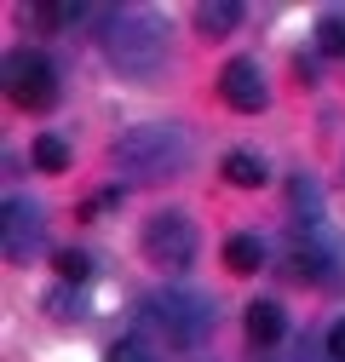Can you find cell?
<instances>
[{
    "instance_id": "17",
    "label": "cell",
    "mask_w": 345,
    "mask_h": 362,
    "mask_svg": "<svg viewBox=\"0 0 345 362\" xmlns=\"http://www.w3.org/2000/svg\"><path fill=\"white\" fill-rule=\"evenodd\" d=\"M328 356H334V362H345V322H334V328H328Z\"/></svg>"
},
{
    "instance_id": "14",
    "label": "cell",
    "mask_w": 345,
    "mask_h": 362,
    "mask_svg": "<svg viewBox=\"0 0 345 362\" xmlns=\"http://www.w3.org/2000/svg\"><path fill=\"white\" fill-rule=\"evenodd\" d=\"M52 264H58V276H64V282H86V270H93V264H86V253H75V247H64Z\"/></svg>"
},
{
    "instance_id": "1",
    "label": "cell",
    "mask_w": 345,
    "mask_h": 362,
    "mask_svg": "<svg viewBox=\"0 0 345 362\" xmlns=\"http://www.w3.org/2000/svg\"><path fill=\"white\" fill-rule=\"evenodd\" d=\"M161 47H167V35H161V23H156L150 12H121V18L110 23V35H104V52H110L127 75H150V69L161 64Z\"/></svg>"
},
{
    "instance_id": "9",
    "label": "cell",
    "mask_w": 345,
    "mask_h": 362,
    "mask_svg": "<svg viewBox=\"0 0 345 362\" xmlns=\"http://www.w3.org/2000/svg\"><path fill=\"white\" fill-rule=\"evenodd\" d=\"M242 23V6H236V0H201V6H196V29L201 35H230Z\"/></svg>"
},
{
    "instance_id": "4",
    "label": "cell",
    "mask_w": 345,
    "mask_h": 362,
    "mask_svg": "<svg viewBox=\"0 0 345 362\" xmlns=\"http://www.w3.org/2000/svg\"><path fill=\"white\" fill-rule=\"evenodd\" d=\"M6 86H12V104L40 115V110H52L58 104V69L40 58V52H18L6 64Z\"/></svg>"
},
{
    "instance_id": "15",
    "label": "cell",
    "mask_w": 345,
    "mask_h": 362,
    "mask_svg": "<svg viewBox=\"0 0 345 362\" xmlns=\"http://www.w3.org/2000/svg\"><path fill=\"white\" fill-rule=\"evenodd\" d=\"M69 18H75V6H52V0H40V6H35V23H47V29H58Z\"/></svg>"
},
{
    "instance_id": "6",
    "label": "cell",
    "mask_w": 345,
    "mask_h": 362,
    "mask_svg": "<svg viewBox=\"0 0 345 362\" xmlns=\"http://www.w3.org/2000/svg\"><path fill=\"white\" fill-rule=\"evenodd\" d=\"M219 98H225L230 110H242V115L265 110V75H259L253 58H230V64L219 69Z\"/></svg>"
},
{
    "instance_id": "7",
    "label": "cell",
    "mask_w": 345,
    "mask_h": 362,
    "mask_svg": "<svg viewBox=\"0 0 345 362\" xmlns=\"http://www.w3.org/2000/svg\"><path fill=\"white\" fill-rule=\"evenodd\" d=\"M35 230H40V224H35V207H29V202H6V253H12V259L29 253Z\"/></svg>"
},
{
    "instance_id": "3",
    "label": "cell",
    "mask_w": 345,
    "mask_h": 362,
    "mask_svg": "<svg viewBox=\"0 0 345 362\" xmlns=\"http://www.w3.org/2000/svg\"><path fill=\"white\" fill-rule=\"evenodd\" d=\"M144 253H150V264H161V270H185L190 259H196V224L185 218V213H156L150 224H144Z\"/></svg>"
},
{
    "instance_id": "16",
    "label": "cell",
    "mask_w": 345,
    "mask_h": 362,
    "mask_svg": "<svg viewBox=\"0 0 345 362\" xmlns=\"http://www.w3.org/2000/svg\"><path fill=\"white\" fill-rule=\"evenodd\" d=\"M104 362H156V356H144L139 345H110V356Z\"/></svg>"
},
{
    "instance_id": "13",
    "label": "cell",
    "mask_w": 345,
    "mask_h": 362,
    "mask_svg": "<svg viewBox=\"0 0 345 362\" xmlns=\"http://www.w3.org/2000/svg\"><path fill=\"white\" fill-rule=\"evenodd\" d=\"M317 47H322L328 58H345V18H322V23H317Z\"/></svg>"
},
{
    "instance_id": "10",
    "label": "cell",
    "mask_w": 345,
    "mask_h": 362,
    "mask_svg": "<svg viewBox=\"0 0 345 362\" xmlns=\"http://www.w3.org/2000/svg\"><path fill=\"white\" fill-rule=\"evenodd\" d=\"M225 178H230L236 190H259V185H265V161L247 156V150H230L225 156Z\"/></svg>"
},
{
    "instance_id": "11",
    "label": "cell",
    "mask_w": 345,
    "mask_h": 362,
    "mask_svg": "<svg viewBox=\"0 0 345 362\" xmlns=\"http://www.w3.org/2000/svg\"><path fill=\"white\" fill-rule=\"evenodd\" d=\"M225 264L236 270V276H253V270L265 264V247H259V236H230V242H225Z\"/></svg>"
},
{
    "instance_id": "2",
    "label": "cell",
    "mask_w": 345,
    "mask_h": 362,
    "mask_svg": "<svg viewBox=\"0 0 345 362\" xmlns=\"http://www.w3.org/2000/svg\"><path fill=\"white\" fill-rule=\"evenodd\" d=\"M115 156H121L127 167H139L144 178H161V173H172V167L185 161V139H179L172 127H133V132L121 139Z\"/></svg>"
},
{
    "instance_id": "8",
    "label": "cell",
    "mask_w": 345,
    "mask_h": 362,
    "mask_svg": "<svg viewBox=\"0 0 345 362\" xmlns=\"http://www.w3.org/2000/svg\"><path fill=\"white\" fill-rule=\"evenodd\" d=\"M247 339H253V345H276V339H282V305L253 299V305H247Z\"/></svg>"
},
{
    "instance_id": "12",
    "label": "cell",
    "mask_w": 345,
    "mask_h": 362,
    "mask_svg": "<svg viewBox=\"0 0 345 362\" xmlns=\"http://www.w3.org/2000/svg\"><path fill=\"white\" fill-rule=\"evenodd\" d=\"M35 167L40 173H64L69 167V144L52 139V132H40V139H35Z\"/></svg>"
},
{
    "instance_id": "5",
    "label": "cell",
    "mask_w": 345,
    "mask_h": 362,
    "mask_svg": "<svg viewBox=\"0 0 345 362\" xmlns=\"http://www.w3.org/2000/svg\"><path fill=\"white\" fill-rule=\"evenodd\" d=\"M150 322L167 334V345H196L207 334V305L196 293H161L150 299Z\"/></svg>"
}]
</instances>
